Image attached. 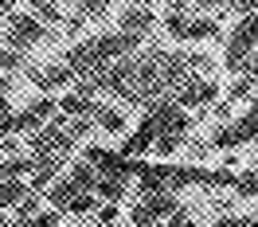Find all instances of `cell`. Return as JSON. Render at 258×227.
<instances>
[{
    "label": "cell",
    "mask_w": 258,
    "mask_h": 227,
    "mask_svg": "<svg viewBox=\"0 0 258 227\" xmlns=\"http://www.w3.org/2000/svg\"><path fill=\"white\" fill-rule=\"evenodd\" d=\"M141 43H145L141 35H129V32L117 28V32H102V35H94V39L75 43L63 59L75 75H102V71H110L113 63H121L125 55H137Z\"/></svg>",
    "instance_id": "cell-1"
},
{
    "label": "cell",
    "mask_w": 258,
    "mask_h": 227,
    "mask_svg": "<svg viewBox=\"0 0 258 227\" xmlns=\"http://www.w3.org/2000/svg\"><path fill=\"white\" fill-rule=\"evenodd\" d=\"M98 204H94V196L86 192V196H79V200H75V204H71V215H86V211H94Z\"/></svg>",
    "instance_id": "cell-16"
},
{
    "label": "cell",
    "mask_w": 258,
    "mask_h": 227,
    "mask_svg": "<svg viewBox=\"0 0 258 227\" xmlns=\"http://www.w3.org/2000/svg\"><path fill=\"white\" fill-rule=\"evenodd\" d=\"M98 126H102V133L117 137V133H125V114L110 110V106H98Z\"/></svg>",
    "instance_id": "cell-12"
},
{
    "label": "cell",
    "mask_w": 258,
    "mask_h": 227,
    "mask_svg": "<svg viewBox=\"0 0 258 227\" xmlns=\"http://www.w3.org/2000/svg\"><path fill=\"white\" fill-rule=\"evenodd\" d=\"M20 63H24V55H16V51H4V47H0V71H16Z\"/></svg>",
    "instance_id": "cell-17"
},
{
    "label": "cell",
    "mask_w": 258,
    "mask_h": 227,
    "mask_svg": "<svg viewBox=\"0 0 258 227\" xmlns=\"http://www.w3.org/2000/svg\"><path fill=\"white\" fill-rule=\"evenodd\" d=\"M235 192H239V196H258V168H250V173H235Z\"/></svg>",
    "instance_id": "cell-13"
},
{
    "label": "cell",
    "mask_w": 258,
    "mask_h": 227,
    "mask_svg": "<svg viewBox=\"0 0 258 227\" xmlns=\"http://www.w3.org/2000/svg\"><path fill=\"white\" fill-rule=\"evenodd\" d=\"M28 79H32L39 90H59V86H67V82L79 79V75L67 63H59V67H28Z\"/></svg>",
    "instance_id": "cell-8"
},
{
    "label": "cell",
    "mask_w": 258,
    "mask_h": 227,
    "mask_svg": "<svg viewBox=\"0 0 258 227\" xmlns=\"http://www.w3.org/2000/svg\"><path fill=\"white\" fill-rule=\"evenodd\" d=\"M180 145H184V137H180V133H168V137H157L153 153H157V157H172V153H176Z\"/></svg>",
    "instance_id": "cell-14"
},
{
    "label": "cell",
    "mask_w": 258,
    "mask_h": 227,
    "mask_svg": "<svg viewBox=\"0 0 258 227\" xmlns=\"http://www.w3.org/2000/svg\"><path fill=\"white\" fill-rule=\"evenodd\" d=\"M250 141H258V118L254 114H242L239 122H231V126L211 133L204 141V149H239V145H250Z\"/></svg>",
    "instance_id": "cell-5"
},
{
    "label": "cell",
    "mask_w": 258,
    "mask_h": 227,
    "mask_svg": "<svg viewBox=\"0 0 258 227\" xmlns=\"http://www.w3.org/2000/svg\"><path fill=\"white\" fill-rule=\"evenodd\" d=\"M254 51H258V12H254V16H246L242 24H235V32H231V39H227V59H223L227 71L239 75Z\"/></svg>",
    "instance_id": "cell-3"
},
{
    "label": "cell",
    "mask_w": 258,
    "mask_h": 227,
    "mask_svg": "<svg viewBox=\"0 0 258 227\" xmlns=\"http://www.w3.org/2000/svg\"><path fill=\"white\" fill-rule=\"evenodd\" d=\"M176 211L180 208H176V196L172 192H145L133 204V211H129V223L133 227H164Z\"/></svg>",
    "instance_id": "cell-2"
},
{
    "label": "cell",
    "mask_w": 258,
    "mask_h": 227,
    "mask_svg": "<svg viewBox=\"0 0 258 227\" xmlns=\"http://www.w3.org/2000/svg\"><path fill=\"white\" fill-rule=\"evenodd\" d=\"M79 196H86V192H82L75 180H71V177H59V180L47 188V204H51L55 211H71V204H75Z\"/></svg>",
    "instance_id": "cell-9"
},
{
    "label": "cell",
    "mask_w": 258,
    "mask_h": 227,
    "mask_svg": "<svg viewBox=\"0 0 258 227\" xmlns=\"http://www.w3.org/2000/svg\"><path fill=\"white\" fill-rule=\"evenodd\" d=\"M117 215H121L117 204H102V208H98V227H113V223H117Z\"/></svg>",
    "instance_id": "cell-15"
},
{
    "label": "cell",
    "mask_w": 258,
    "mask_h": 227,
    "mask_svg": "<svg viewBox=\"0 0 258 227\" xmlns=\"http://www.w3.org/2000/svg\"><path fill=\"white\" fill-rule=\"evenodd\" d=\"M0 227H16V219H8V215H0Z\"/></svg>",
    "instance_id": "cell-19"
},
{
    "label": "cell",
    "mask_w": 258,
    "mask_h": 227,
    "mask_svg": "<svg viewBox=\"0 0 258 227\" xmlns=\"http://www.w3.org/2000/svg\"><path fill=\"white\" fill-rule=\"evenodd\" d=\"M215 94H219V86L211 79H188V82H180V90L172 94V102H176L180 110H188V106H211L215 102Z\"/></svg>",
    "instance_id": "cell-6"
},
{
    "label": "cell",
    "mask_w": 258,
    "mask_h": 227,
    "mask_svg": "<svg viewBox=\"0 0 258 227\" xmlns=\"http://www.w3.org/2000/svg\"><path fill=\"white\" fill-rule=\"evenodd\" d=\"M242 75H258V51L246 59V67H242Z\"/></svg>",
    "instance_id": "cell-18"
},
{
    "label": "cell",
    "mask_w": 258,
    "mask_h": 227,
    "mask_svg": "<svg viewBox=\"0 0 258 227\" xmlns=\"http://www.w3.org/2000/svg\"><path fill=\"white\" fill-rule=\"evenodd\" d=\"M94 196H102L106 204H117V200L125 196V177H117V173H110V177H98Z\"/></svg>",
    "instance_id": "cell-11"
},
{
    "label": "cell",
    "mask_w": 258,
    "mask_h": 227,
    "mask_svg": "<svg viewBox=\"0 0 258 227\" xmlns=\"http://www.w3.org/2000/svg\"><path fill=\"white\" fill-rule=\"evenodd\" d=\"M59 110L51 98H39V102H32L28 110H16L12 118H16V133H39L51 126V114Z\"/></svg>",
    "instance_id": "cell-7"
},
{
    "label": "cell",
    "mask_w": 258,
    "mask_h": 227,
    "mask_svg": "<svg viewBox=\"0 0 258 227\" xmlns=\"http://www.w3.org/2000/svg\"><path fill=\"white\" fill-rule=\"evenodd\" d=\"M51 28H43L39 20L32 16V12H12L8 16V32H4V43H8V51H16V55H24L28 47H35V43H43L47 39Z\"/></svg>",
    "instance_id": "cell-4"
},
{
    "label": "cell",
    "mask_w": 258,
    "mask_h": 227,
    "mask_svg": "<svg viewBox=\"0 0 258 227\" xmlns=\"http://www.w3.org/2000/svg\"><path fill=\"white\" fill-rule=\"evenodd\" d=\"M117 16H121V32L145 39V32L153 28V20H157V8H121Z\"/></svg>",
    "instance_id": "cell-10"
}]
</instances>
